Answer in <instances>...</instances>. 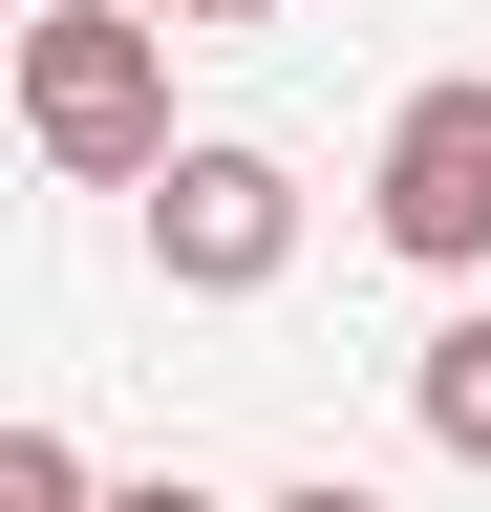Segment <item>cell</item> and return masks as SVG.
<instances>
[{"instance_id":"6da1fadb","label":"cell","mask_w":491,"mask_h":512,"mask_svg":"<svg viewBox=\"0 0 491 512\" xmlns=\"http://www.w3.org/2000/svg\"><path fill=\"white\" fill-rule=\"evenodd\" d=\"M22 150L65 192H129L150 214V171L193 150V128H171V43L129 0H22Z\"/></svg>"},{"instance_id":"7a4b0ae2","label":"cell","mask_w":491,"mask_h":512,"mask_svg":"<svg viewBox=\"0 0 491 512\" xmlns=\"http://www.w3.org/2000/svg\"><path fill=\"white\" fill-rule=\"evenodd\" d=\"M150 278L171 299H278L299 278V171L257 128H193V150L150 171Z\"/></svg>"},{"instance_id":"3957f363","label":"cell","mask_w":491,"mask_h":512,"mask_svg":"<svg viewBox=\"0 0 491 512\" xmlns=\"http://www.w3.org/2000/svg\"><path fill=\"white\" fill-rule=\"evenodd\" d=\"M363 235L406 278H491V86H406L363 150Z\"/></svg>"},{"instance_id":"277c9868","label":"cell","mask_w":491,"mask_h":512,"mask_svg":"<svg viewBox=\"0 0 491 512\" xmlns=\"http://www.w3.org/2000/svg\"><path fill=\"white\" fill-rule=\"evenodd\" d=\"M406 427L449 448V470H491V299H470V320H427V363H406Z\"/></svg>"},{"instance_id":"5b68a950","label":"cell","mask_w":491,"mask_h":512,"mask_svg":"<svg viewBox=\"0 0 491 512\" xmlns=\"http://www.w3.org/2000/svg\"><path fill=\"white\" fill-rule=\"evenodd\" d=\"M0 512H107V491H86V448H65V427H0Z\"/></svg>"},{"instance_id":"8992f818","label":"cell","mask_w":491,"mask_h":512,"mask_svg":"<svg viewBox=\"0 0 491 512\" xmlns=\"http://www.w3.org/2000/svg\"><path fill=\"white\" fill-rule=\"evenodd\" d=\"M150 43H214V22H278V0H129Z\"/></svg>"},{"instance_id":"52a82bcc","label":"cell","mask_w":491,"mask_h":512,"mask_svg":"<svg viewBox=\"0 0 491 512\" xmlns=\"http://www.w3.org/2000/svg\"><path fill=\"white\" fill-rule=\"evenodd\" d=\"M278 512H385V491H342V470H321V491H278Z\"/></svg>"}]
</instances>
